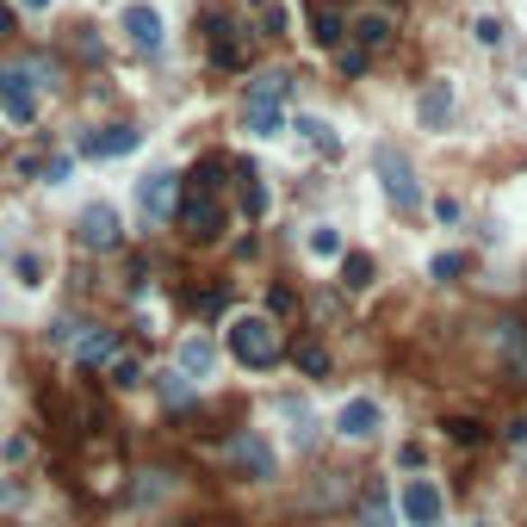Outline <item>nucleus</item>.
<instances>
[{
    "instance_id": "1",
    "label": "nucleus",
    "mask_w": 527,
    "mask_h": 527,
    "mask_svg": "<svg viewBox=\"0 0 527 527\" xmlns=\"http://www.w3.org/2000/svg\"><path fill=\"white\" fill-rule=\"evenodd\" d=\"M223 341H230V354L242 360L249 372H267L286 360V335H279V323L267 311H242L230 329H223Z\"/></svg>"
},
{
    "instance_id": "2",
    "label": "nucleus",
    "mask_w": 527,
    "mask_h": 527,
    "mask_svg": "<svg viewBox=\"0 0 527 527\" xmlns=\"http://www.w3.org/2000/svg\"><path fill=\"white\" fill-rule=\"evenodd\" d=\"M174 223H180L193 242H217V236H223V193H199V186L180 180V211H174Z\"/></svg>"
},
{
    "instance_id": "3",
    "label": "nucleus",
    "mask_w": 527,
    "mask_h": 527,
    "mask_svg": "<svg viewBox=\"0 0 527 527\" xmlns=\"http://www.w3.org/2000/svg\"><path fill=\"white\" fill-rule=\"evenodd\" d=\"M397 515L410 527H434L441 515H447V496H441V484L434 477H410L404 490H397Z\"/></svg>"
},
{
    "instance_id": "4",
    "label": "nucleus",
    "mask_w": 527,
    "mask_h": 527,
    "mask_svg": "<svg viewBox=\"0 0 527 527\" xmlns=\"http://www.w3.org/2000/svg\"><path fill=\"white\" fill-rule=\"evenodd\" d=\"M205 50L217 68H249V50H242V25L230 19V13H205Z\"/></svg>"
},
{
    "instance_id": "5",
    "label": "nucleus",
    "mask_w": 527,
    "mask_h": 527,
    "mask_svg": "<svg viewBox=\"0 0 527 527\" xmlns=\"http://www.w3.org/2000/svg\"><path fill=\"white\" fill-rule=\"evenodd\" d=\"M0 112H6L13 124H32V118H38V87L25 81L19 62H0Z\"/></svg>"
},
{
    "instance_id": "6",
    "label": "nucleus",
    "mask_w": 527,
    "mask_h": 527,
    "mask_svg": "<svg viewBox=\"0 0 527 527\" xmlns=\"http://www.w3.org/2000/svg\"><path fill=\"white\" fill-rule=\"evenodd\" d=\"M378 180H385V193H391V199H397V205L404 211H416L422 205V186H416V174H410V161L397 156V150H391V143H378Z\"/></svg>"
},
{
    "instance_id": "7",
    "label": "nucleus",
    "mask_w": 527,
    "mask_h": 527,
    "mask_svg": "<svg viewBox=\"0 0 527 527\" xmlns=\"http://www.w3.org/2000/svg\"><path fill=\"white\" fill-rule=\"evenodd\" d=\"M137 211H143L150 223H168V217L180 211V174H150V180H137Z\"/></svg>"
},
{
    "instance_id": "8",
    "label": "nucleus",
    "mask_w": 527,
    "mask_h": 527,
    "mask_svg": "<svg viewBox=\"0 0 527 527\" xmlns=\"http://www.w3.org/2000/svg\"><path fill=\"white\" fill-rule=\"evenodd\" d=\"M385 428V410L372 404V397H348L341 410H335V434H348V441H372Z\"/></svg>"
},
{
    "instance_id": "9",
    "label": "nucleus",
    "mask_w": 527,
    "mask_h": 527,
    "mask_svg": "<svg viewBox=\"0 0 527 527\" xmlns=\"http://www.w3.org/2000/svg\"><path fill=\"white\" fill-rule=\"evenodd\" d=\"M131 150H137V131H131V124H105V131H87V137H81V156H94V161L131 156Z\"/></svg>"
},
{
    "instance_id": "10",
    "label": "nucleus",
    "mask_w": 527,
    "mask_h": 527,
    "mask_svg": "<svg viewBox=\"0 0 527 527\" xmlns=\"http://www.w3.org/2000/svg\"><path fill=\"white\" fill-rule=\"evenodd\" d=\"M230 459H236V472H249V477H273V466H279L261 434H236L230 441Z\"/></svg>"
},
{
    "instance_id": "11",
    "label": "nucleus",
    "mask_w": 527,
    "mask_h": 527,
    "mask_svg": "<svg viewBox=\"0 0 527 527\" xmlns=\"http://www.w3.org/2000/svg\"><path fill=\"white\" fill-rule=\"evenodd\" d=\"M118 25H124V38H131L137 50H161V13L156 6H124Z\"/></svg>"
},
{
    "instance_id": "12",
    "label": "nucleus",
    "mask_w": 527,
    "mask_h": 527,
    "mask_svg": "<svg viewBox=\"0 0 527 527\" xmlns=\"http://www.w3.org/2000/svg\"><path fill=\"white\" fill-rule=\"evenodd\" d=\"M81 249H118V211L112 205L81 211Z\"/></svg>"
},
{
    "instance_id": "13",
    "label": "nucleus",
    "mask_w": 527,
    "mask_h": 527,
    "mask_svg": "<svg viewBox=\"0 0 527 527\" xmlns=\"http://www.w3.org/2000/svg\"><path fill=\"white\" fill-rule=\"evenodd\" d=\"M211 367H217V341H211L205 329H193V335L180 341V372H186V378H205Z\"/></svg>"
},
{
    "instance_id": "14",
    "label": "nucleus",
    "mask_w": 527,
    "mask_h": 527,
    "mask_svg": "<svg viewBox=\"0 0 527 527\" xmlns=\"http://www.w3.org/2000/svg\"><path fill=\"white\" fill-rule=\"evenodd\" d=\"M341 32H348V19L335 13V0H311V38L323 50H341Z\"/></svg>"
},
{
    "instance_id": "15",
    "label": "nucleus",
    "mask_w": 527,
    "mask_h": 527,
    "mask_svg": "<svg viewBox=\"0 0 527 527\" xmlns=\"http://www.w3.org/2000/svg\"><path fill=\"white\" fill-rule=\"evenodd\" d=\"M286 100H292V75L286 68H267V75L249 81V105H286Z\"/></svg>"
},
{
    "instance_id": "16",
    "label": "nucleus",
    "mask_w": 527,
    "mask_h": 527,
    "mask_svg": "<svg viewBox=\"0 0 527 527\" xmlns=\"http://www.w3.org/2000/svg\"><path fill=\"white\" fill-rule=\"evenodd\" d=\"M416 112H422V124H428V131H441V124H447V112H453V87H447V81H428V87H422V100H416Z\"/></svg>"
},
{
    "instance_id": "17",
    "label": "nucleus",
    "mask_w": 527,
    "mask_h": 527,
    "mask_svg": "<svg viewBox=\"0 0 527 527\" xmlns=\"http://www.w3.org/2000/svg\"><path fill=\"white\" fill-rule=\"evenodd\" d=\"M75 360H81V367H112V360H118V335H112V329H94V335H81Z\"/></svg>"
},
{
    "instance_id": "18",
    "label": "nucleus",
    "mask_w": 527,
    "mask_h": 527,
    "mask_svg": "<svg viewBox=\"0 0 527 527\" xmlns=\"http://www.w3.org/2000/svg\"><path fill=\"white\" fill-rule=\"evenodd\" d=\"M391 38H397V32H391V19H385V13H360V19H354V44H360L367 56L385 50Z\"/></svg>"
},
{
    "instance_id": "19",
    "label": "nucleus",
    "mask_w": 527,
    "mask_h": 527,
    "mask_svg": "<svg viewBox=\"0 0 527 527\" xmlns=\"http://www.w3.org/2000/svg\"><path fill=\"white\" fill-rule=\"evenodd\" d=\"M236 199H242V211H249V217H267V205H273V199H267V186H261V174H255L249 161L236 168Z\"/></svg>"
},
{
    "instance_id": "20",
    "label": "nucleus",
    "mask_w": 527,
    "mask_h": 527,
    "mask_svg": "<svg viewBox=\"0 0 527 527\" xmlns=\"http://www.w3.org/2000/svg\"><path fill=\"white\" fill-rule=\"evenodd\" d=\"M341 286H348V292H367L372 286V255L367 249H341Z\"/></svg>"
},
{
    "instance_id": "21",
    "label": "nucleus",
    "mask_w": 527,
    "mask_h": 527,
    "mask_svg": "<svg viewBox=\"0 0 527 527\" xmlns=\"http://www.w3.org/2000/svg\"><path fill=\"white\" fill-rule=\"evenodd\" d=\"M242 124H249V137H279V131H286V112H279V105H249Z\"/></svg>"
},
{
    "instance_id": "22",
    "label": "nucleus",
    "mask_w": 527,
    "mask_h": 527,
    "mask_svg": "<svg viewBox=\"0 0 527 527\" xmlns=\"http://www.w3.org/2000/svg\"><path fill=\"white\" fill-rule=\"evenodd\" d=\"M292 367L304 372V378H323V372H329V348H323V341H298V348H292Z\"/></svg>"
},
{
    "instance_id": "23",
    "label": "nucleus",
    "mask_w": 527,
    "mask_h": 527,
    "mask_svg": "<svg viewBox=\"0 0 527 527\" xmlns=\"http://www.w3.org/2000/svg\"><path fill=\"white\" fill-rule=\"evenodd\" d=\"M105 378H112V385H118V391H137V385H143V378H150V372H143V360H137V354H118V360H112V367H105Z\"/></svg>"
},
{
    "instance_id": "24",
    "label": "nucleus",
    "mask_w": 527,
    "mask_h": 527,
    "mask_svg": "<svg viewBox=\"0 0 527 527\" xmlns=\"http://www.w3.org/2000/svg\"><path fill=\"white\" fill-rule=\"evenodd\" d=\"M447 434H453L459 447H484V441H490V428H484L477 416H453V422H447Z\"/></svg>"
},
{
    "instance_id": "25",
    "label": "nucleus",
    "mask_w": 527,
    "mask_h": 527,
    "mask_svg": "<svg viewBox=\"0 0 527 527\" xmlns=\"http://www.w3.org/2000/svg\"><path fill=\"white\" fill-rule=\"evenodd\" d=\"M44 168H50L44 150H19V156H13V174H19V180H44Z\"/></svg>"
},
{
    "instance_id": "26",
    "label": "nucleus",
    "mask_w": 527,
    "mask_h": 527,
    "mask_svg": "<svg viewBox=\"0 0 527 527\" xmlns=\"http://www.w3.org/2000/svg\"><path fill=\"white\" fill-rule=\"evenodd\" d=\"M298 131L311 137V143H316V150H323V156H335V150H341V143H335V131H329L323 118H298Z\"/></svg>"
},
{
    "instance_id": "27",
    "label": "nucleus",
    "mask_w": 527,
    "mask_h": 527,
    "mask_svg": "<svg viewBox=\"0 0 527 527\" xmlns=\"http://www.w3.org/2000/svg\"><path fill=\"white\" fill-rule=\"evenodd\" d=\"M311 255H323V261H341V236H335L329 223H316V230H311Z\"/></svg>"
},
{
    "instance_id": "28",
    "label": "nucleus",
    "mask_w": 527,
    "mask_h": 527,
    "mask_svg": "<svg viewBox=\"0 0 527 527\" xmlns=\"http://www.w3.org/2000/svg\"><path fill=\"white\" fill-rule=\"evenodd\" d=\"M459 273H466V255H434V261H428V279H441V286L459 279Z\"/></svg>"
},
{
    "instance_id": "29",
    "label": "nucleus",
    "mask_w": 527,
    "mask_h": 527,
    "mask_svg": "<svg viewBox=\"0 0 527 527\" xmlns=\"http://www.w3.org/2000/svg\"><path fill=\"white\" fill-rule=\"evenodd\" d=\"M335 62H341V75H367V62H372V56L360 50V44H341V50H335Z\"/></svg>"
},
{
    "instance_id": "30",
    "label": "nucleus",
    "mask_w": 527,
    "mask_h": 527,
    "mask_svg": "<svg viewBox=\"0 0 527 527\" xmlns=\"http://www.w3.org/2000/svg\"><path fill=\"white\" fill-rule=\"evenodd\" d=\"M156 385H161V397H168V404H186V372H161Z\"/></svg>"
},
{
    "instance_id": "31",
    "label": "nucleus",
    "mask_w": 527,
    "mask_h": 527,
    "mask_svg": "<svg viewBox=\"0 0 527 527\" xmlns=\"http://www.w3.org/2000/svg\"><path fill=\"white\" fill-rule=\"evenodd\" d=\"M472 32H477V44H503V19H490V13H484V19H477Z\"/></svg>"
},
{
    "instance_id": "32",
    "label": "nucleus",
    "mask_w": 527,
    "mask_h": 527,
    "mask_svg": "<svg viewBox=\"0 0 527 527\" xmlns=\"http://www.w3.org/2000/svg\"><path fill=\"white\" fill-rule=\"evenodd\" d=\"M292 304H298V298H292V286H273V292H267V311H273V316H286Z\"/></svg>"
},
{
    "instance_id": "33",
    "label": "nucleus",
    "mask_w": 527,
    "mask_h": 527,
    "mask_svg": "<svg viewBox=\"0 0 527 527\" xmlns=\"http://www.w3.org/2000/svg\"><path fill=\"white\" fill-rule=\"evenodd\" d=\"M223 304H230V292H223V286H211V292H199V311H205V316H217Z\"/></svg>"
},
{
    "instance_id": "34",
    "label": "nucleus",
    "mask_w": 527,
    "mask_h": 527,
    "mask_svg": "<svg viewBox=\"0 0 527 527\" xmlns=\"http://www.w3.org/2000/svg\"><path fill=\"white\" fill-rule=\"evenodd\" d=\"M367 522L372 527H391V509H385V496H378V490L367 496Z\"/></svg>"
},
{
    "instance_id": "35",
    "label": "nucleus",
    "mask_w": 527,
    "mask_h": 527,
    "mask_svg": "<svg viewBox=\"0 0 527 527\" xmlns=\"http://www.w3.org/2000/svg\"><path fill=\"white\" fill-rule=\"evenodd\" d=\"M19 279L38 286V279H44V261H38V255H19Z\"/></svg>"
},
{
    "instance_id": "36",
    "label": "nucleus",
    "mask_w": 527,
    "mask_h": 527,
    "mask_svg": "<svg viewBox=\"0 0 527 527\" xmlns=\"http://www.w3.org/2000/svg\"><path fill=\"white\" fill-rule=\"evenodd\" d=\"M261 25H267V38H279V32H286V13H279V6H267Z\"/></svg>"
},
{
    "instance_id": "37",
    "label": "nucleus",
    "mask_w": 527,
    "mask_h": 527,
    "mask_svg": "<svg viewBox=\"0 0 527 527\" xmlns=\"http://www.w3.org/2000/svg\"><path fill=\"white\" fill-rule=\"evenodd\" d=\"M434 217L441 223H459V199H434Z\"/></svg>"
},
{
    "instance_id": "38",
    "label": "nucleus",
    "mask_w": 527,
    "mask_h": 527,
    "mask_svg": "<svg viewBox=\"0 0 527 527\" xmlns=\"http://www.w3.org/2000/svg\"><path fill=\"white\" fill-rule=\"evenodd\" d=\"M0 38H13V13L6 6H0Z\"/></svg>"
},
{
    "instance_id": "39",
    "label": "nucleus",
    "mask_w": 527,
    "mask_h": 527,
    "mask_svg": "<svg viewBox=\"0 0 527 527\" xmlns=\"http://www.w3.org/2000/svg\"><path fill=\"white\" fill-rule=\"evenodd\" d=\"M19 6H25V13H44V6H50V0H19Z\"/></svg>"
},
{
    "instance_id": "40",
    "label": "nucleus",
    "mask_w": 527,
    "mask_h": 527,
    "mask_svg": "<svg viewBox=\"0 0 527 527\" xmlns=\"http://www.w3.org/2000/svg\"><path fill=\"white\" fill-rule=\"evenodd\" d=\"M13 496H19V490H13V484H0V503H13Z\"/></svg>"
},
{
    "instance_id": "41",
    "label": "nucleus",
    "mask_w": 527,
    "mask_h": 527,
    "mask_svg": "<svg viewBox=\"0 0 527 527\" xmlns=\"http://www.w3.org/2000/svg\"><path fill=\"white\" fill-rule=\"evenodd\" d=\"M186 527H205V522H186Z\"/></svg>"
}]
</instances>
